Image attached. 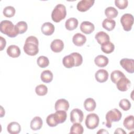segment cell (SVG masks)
Instances as JSON below:
<instances>
[{
	"label": "cell",
	"instance_id": "cell-9",
	"mask_svg": "<svg viewBox=\"0 0 134 134\" xmlns=\"http://www.w3.org/2000/svg\"><path fill=\"white\" fill-rule=\"evenodd\" d=\"M131 82L130 80L126 76L120 78L116 83V87L117 89L121 92L127 91L130 86Z\"/></svg>",
	"mask_w": 134,
	"mask_h": 134
},
{
	"label": "cell",
	"instance_id": "cell-8",
	"mask_svg": "<svg viewBox=\"0 0 134 134\" xmlns=\"http://www.w3.org/2000/svg\"><path fill=\"white\" fill-rule=\"evenodd\" d=\"M134 60L131 59L124 58L120 61V65L127 72L133 73L134 72Z\"/></svg>",
	"mask_w": 134,
	"mask_h": 134
},
{
	"label": "cell",
	"instance_id": "cell-37",
	"mask_svg": "<svg viewBox=\"0 0 134 134\" xmlns=\"http://www.w3.org/2000/svg\"><path fill=\"white\" fill-rule=\"evenodd\" d=\"M119 106L123 110L127 111L131 108V103L128 99L123 98L119 102Z\"/></svg>",
	"mask_w": 134,
	"mask_h": 134
},
{
	"label": "cell",
	"instance_id": "cell-18",
	"mask_svg": "<svg viewBox=\"0 0 134 134\" xmlns=\"http://www.w3.org/2000/svg\"><path fill=\"white\" fill-rule=\"evenodd\" d=\"M95 38L97 40V42L100 44H102L109 41L110 40L109 35L105 32L102 31L97 32L95 36Z\"/></svg>",
	"mask_w": 134,
	"mask_h": 134
},
{
	"label": "cell",
	"instance_id": "cell-11",
	"mask_svg": "<svg viewBox=\"0 0 134 134\" xmlns=\"http://www.w3.org/2000/svg\"><path fill=\"white\" fill-rule=\"evenodd\" d=\"M80 29L82 32L88 35L94 31L95 26L93 23L88 21H84L81 24Z\"/></svg>",
	"mask_w": 134,
	"mask_h": 134
},
{
	"label": "cell",
	"instance_id": "cell-13",
	"mask_svg": "<svg viewBox=\"0 0 134 134\" xmlns=\"http://www.w3.org/2000/svg\"><path fill=\"white\" fill-rule=\"evenodd\" d=\"M54 26L50 22L43 23L41 27L42 33L46 36H50L52 35L54 31Z\"/></svg>",
	"mask_w": 134,
	"mask_h": 134
},
{
	"label": "cell",
	"instance_id": "cell-14",
	"mask_svg": "<svg viewBox=\"0 0 134 134\" xmlns=\"http://www.w3.org/2000/svg\"><path fill=\"white\" fill-rule=\"evenodd\" d=\"M95 77L96 81L99 83L106 82L108 78V73L104 69L98 70L95 74Z\"/></svg>",
	"mask_w": 134,
	"mask_h": 134
},
{
	"label": "cell",
	"instance_id": "cell-34",
	"mask_svg": "<svg viewBox=\"0 0 134 134\" xmlns=\"http://www.w3.org/2000/svg\"><path fill=\"white\" fill-rule=\"evenodd\" d=\"M37 63L39 67L44 68L48 66L49 64V60L47 57L40 56L37 60Z\"/></svg>",
	"mask_w": 134,
	"mask_h": 134
},
{
	"label": "cell",
	"instance_id": "cell-4",
	"mask_svg": "<svg viewBox=\"0 0 134 134\" xmlns=\"http://www.w3.org/2000/svg\"><path fill=\"white\" fill-rule=\"evenodd\" d=\"M99 122L98 116L95 113H91L86 116L85 125L89 129H94L98 127Z\"/></svg>",
	"mask_w": 134,
	"mask_h": 134
},
{
	"label": "cell",
	"instance_id": "cell-24",
	"mask_svg": "<svg viewBox=\"0 0 134 134\" xmlns=\"http://www.w3.org/2000/svg\"><path fill=\"white\" fill-rule=\"evenodd\" d=\"M96 104L95 100L92 98H86L84 102V107L86 110L88 111H92L95 110Z\"/></svg>",
	"mask_w": 134,
	"mask_h": 134
},
{
	"label": "cell",
	"instance_id": "cell-44",
	"mask_svg": "<svg viewBox=\"0 0 134 134\" xmlns=\"http://www.w3.org/2000/svg\"><path fill=\"white\" fill-rule=\"evenodd\" d=\"M97 133H108V132L107 131H106L105 129H100L97 132Z\"/></svg>",
	"mask_w": 134,
	"mask_h": 134
},
{
	"label": "cell",
	"instance_id": "cell-6",
	"mask_svg": "<svg viewBox=\"0 0 134 134\" xmlns=\"http://www.w3.org/2000/svg\"><path fill=\"white\" fill-rule=\"evenodd\" d=\"M83 118V113L79 108H74L70 113V120L71 122L73 124L75 122H82Z\"/></svg>",
	"mask_w": 134,
	"mask_h": 134
},
{
	"label": "cell",
	"instance_id": "cell-26",
	"mask_svg": "<svg viewBox=\"0 0 134 134\" xmlns=\"http://www.w3.org/2000/svg\"><path fill=\"white\" fill-rule=\"evenodd\" d=\"M40 78L43 82L46 83H50L53 80V73L49 70H44L41 73Z\"/></svg>",
	"mask_w": 134,
	"mask_h": 134
},
{
	"label": "cell",
	"instance_id": "cell-28",
	"mask_svg": "<svg viewBox=\"0 0 134 134\" xmlns=\"http://www.w3.org/2000/svg\"><path fill=\"white\" fill-rule=\"evenodd\" d=\"M105 14L108 19H111L113 18H116L118 14V10L114 7H108L105 10Z\"/></svg>",
	"mask_w": 134,
	"mask_h": 134
},
{
	"label": "cell",
	"instance_id": "cell-31",
	"mask_svg": "<svg viewBox=\"0 0 134 134\" xmlns=\"http://www.w3.org/2000/svg\"><path fill=\"white\" fill-rule=\"evenodd\" d=\"M84 131V129L82 125L79 122L74 123L70 128V133L82 134Z\"/></svg>",
	"mask_w": 134,
	"mask_h": 134
},
{
	"label": "cell",
	"instance_id": "cell-36",
	"mask_svg": "<svg viewBox=\"0 0 134 134\" xmlns=\"http://www.w3.org/2000/svg\"><path fill=\"white\" fill-rule=\"evenodd\" d=\"M35 92L39 96H44L48 92V88L45 85L40 84L36 87Z\"/></svg>",
	"mask_w": 134,
	"mask_h": 134
},
{
	"label": "cell",
	"instance_id": "cell-23",
	"mask_svg": "<svg viewBox=\"0 0 134 134\" xmlns=\"http://www.w3.org/2000/svg\"><path fill=\"white\" fill-rule=\"evenodd\" d=\"M53 115L54 118L58 124L64 122L66 120L67 117L66 113L64 110H57Z\"/></svg>",
	"mask_w": 134,
	"mask_h": 134
},
{
	"label": "cell",
	"instance_id": "cell-43",
	"mask_svg": "<svg viewBox=\"0 0 134 134\" xmlns=\"http://www.w3.org/2000/svg\"><path fill=\"white\" fill-rule=\"evenodd\" d=\"M114 133H120V134H122V133H126V132H125L124 129H122L121 128H118L117 129H116V131H115Z\"/></svg>",
	"mask_w": 134,
	"mask_h": 134
},
{
	"label": "cell",
	"instance_id": "cell-39",
	"mask_svg": "<svg viewBox=\"0 0 134 134\" xmlns=\"http://www.w3.org/2000/svg\"><path fill=\"white\" fill-rule=\"evenodd\" d=\"M46 122L48 125L50 127H55L58 125V123L56 121L53 114H50L48 116V117L46 118Z\"/></svg>",
	"mask_w": 134,
	"mask_h": 134
},
{
	"label": "cell",
	"instance_id": "cell-5",
	"mask_svg": "<svg viewBox=\"0 0 134 134\" xmlns=\"http://www.w3.org/2000/svg\"><path fill=\"white\" fill-rule=\"evenodd\" d=\"M120 23L124 30L130 31L133 24V17L129 13L124 14L120 18Z\"/></svg>",
	"mask_w": 134,
	"mask_h": 134
},
{
	"label": "cell",
	"instance_id": "cell-45",
	"mask_svg": "<svg viewBox=\"0 0 134 134\" xmlns=\"http://www.w3.org/2000/svg\"><path fill=\"white\" fill-rule=\"evenodd\" d=\"M1 117H3V116L5 115V110L3 109L2 106H1Z\"/></svg>",
	"mask_w": 134,
	"mask_h": 134
},
{
	"label": "cell",
	"instance_id": "cell-2",
	"mask_svg": "<svg viewBox=\"0 0 134 134\" xmlns=\"http://www.w3.org/2000/svg\"><path fill=\"white\" fill-rule=\"evenodd\" d=\"M66 15L65 6L61 4L57 5L51 13V18L55 23H59L64 19Z\"/></svg>",
	"mask_w": 134,
	"mask_h": 134
},
{
	"label": "cell",
	"instance_id": "cell-20",
	"mask_svg": "<svg viewBox=\"0 0 134 134\" xmlns=\"http://www.w3.org/2000/svg\"><path fill=\"white\" fill-rule=\"evenodd\" d=\"M43 125V121L41 117H35L30 122V128L32 130L36 131L41 129Z\"/></svg>",
	"mask_w": 134,
	"mask_h": 134
},
{
	"label": "cell",
	"instance_id": "cell-7",
	"mask_svg": "<svg viewBox=\"0 0 134 134\" xmlns=\"http://www.w3.org/2000/svg\"><path fill=\"white\" fill-rule=\"evenodd\" d=\"M24 50L29 55H36L39 52L38 45L34 43L25 42L24 46Z\"/></svg>",
	"mask_w": 134,
	"mask_h": 134
},
{
	"label": "cell",
	"instance_id": "cell-19",
	"mask_svg": "<svg viewBox=\"0 0 134 134\" xmlns=\"http://www.w3.org/2000/svg\"><path fill=\"white\" fill-rule=\"evenodd\" d=\"M7 131L10 134H18L21 130V126L16 121L10 122L7 127Z\"/></svg>",
	"mask_w": 134,
	"mask_h": 134
},
{
	"label": "cell",
	"instance_id": "cell-40",
	"mask_svg": "<svg viewBox=\"0 0 134 134\" xmlns=\"http://www.w3.org/2000/svg\"><path fill=\"white\" fill-rule=\"evenodd\" d=\"M115 4L119 9H124L128 6V1L127 0H115Z\"/></svg>",
	"mask_w": 134,
	"mask_h": 134
},
{
	"label": "cell",
	"instance_id": "cell-32",
	"mask_svg": "<svg viewBox=\"0 0 134 134\" xmlns=\"http://www.w3.org/2000/svg\"><path fill=\"white\" fill-rule=\"evenodd\" d=\"M125 76V74L119 70H115L113 71L110 74L111 81L115 84L121 77Z\"/></svg>",
	"mask_w": 134,
	"mask_h": 134
},
{
	"label": "cell",
	"instance_id": "cell-27",
	"mask_svg": "<svg viewBox=\"0 0 134 134\" xmlns=\"http://www.w3.org/2000/svg\"><path fill=\"white\" fill-rule=\"evenodd\" d=\"M116 26V22L114 20L109 19L108 18L105 19L102 23V26L103 28L107 31L113 30Z\"/></svg>",
	"mask_w": 134,
	"mask_h": 134
},
{
	"label": "cell",
	"instance_id": "cell-33",
	"mask_svg": "<svg viewBox=\"0 0 134 134\" xmlns=\"http://www.w3.org/2000/svg\"><path fill=\"white\" fill-rule=\"evenodd\" d=\"M19 34H23L25 33L28 28V25L26 22L24 21H20L18 22L15 25Z\"/></svg>",
	"mask_w": 134,
	"mask_h": 134
},
{
	"label": "cell",
	"instance_id": "cell-29",
	"mask_svg": "<svg viewBox=\"0 0 134 134\" xmlns=\"http://www.w3.org/2000/svg\"><path fill=\"white\" fill-rule=\"evenodd\" d=\"M133 121H134L133 116L129 115L125 118L123 122V125L127 130H131L134 129Z\"/></svg>",
	"mask_w": 134,
	"mask_h": 134
},
{
	"label": "cell",
	"instance_id": "cell-25",
	"mask_svg": "<svg viewBox=\"0 0 134 134\" xmlns=\"http://www.w3.org/2000/svg\"><path fill=\"white\" fill-rule=\"evenodd\" d=\"M63 65L66 68H72L75 66V60L73 57L70 54L65 56L62 60Z\"/></svg>",
	"mask_w": 134,
	"mask_h": 134
},
{
	"label": "cell",
	"instance_id": "cell-38",
	"mask_svg": "<svg viewBox=\"0 0 134 134\" xmlns=\"http://www.w3.org/2000/svg\"><path fill=\"white\" fill-rule=\"evenodd\" d=\"M71 54L75 60V66H78L82 64L83 62V58L81 54L78 52H73Z\"/></svg>",
	"mask_w": 134,
	"mask_h": 134
},
{
	"label": "cell",
	"instance_id": "cell-22",
	"mask_svg": "<svg viewBox=\"0 0 134 134\" xmlns=\"http://www.w3.org/2000/svg\"><path fill=\"white\" fill-rule=\"evenodd\" d=\"M78 20L76 18L71 17L67 19L65 23V28L68 30H73L75 29L78 26Z\"/></svg>",
	"mask_w": 134,
	"mask_h": 134
},
{
	"label": "cell",
	"instance_id": "cell-21",
	"mask_svg": "<svg viewBox=\"0 0 134 134\" xmlns=\"http://www.w3.org/2000/svg\"><path fill=\"white\" fill-rule=\"evenodd\" d=\"M109 62L108 58L103 55H97L94 59V62L95 64L98 67L104 68L106 66Z\"/></svg>",
	"mask_w": 134,
	"mask_h": 134
},
{
	"label": "cell",
	"instance_id": "cell-15",
	"mask_svg": "<svg viewBox=\"0 0 134 134\" xmlns=\"http://www.w3.org/2000/svg\"><path fill=\"white\" fill-rule=\"evenodd\" d=\"M70 105L68 100L65 99L61 98L57 100L55 103V110L67 111L69 109Z\"/></svg>",
	"mask_w": 134,
	"mask_h": 134
},
{
	"label": "cell",
	"instance_id": "cell-30",
	"mask_svg": "<svg viewBox=\"0 0 134 134\" xmlns=\"http://www.w3.org/2000/svg\"><path fill=\"white\" fill-rule=\"evenodd\" d=\"M115 49L114 44L110 41H108L105 43L101 44L102 51L107 54H109L114 51Z\"/></svg>",
	"mask_w": 134,
	"mask_h": 134
},
{
	"label": "cell",
	"instance_id": "cell-16",
	"mask_svg": "<svg viewBox=\"0 0 134 134\" xmlns=\"http://www.w3.org/2000/svg\"><path fill=\"white\" fill-rule=\"evenodd\" d=\"M73 43L76 46L81 47L86 41V37L80 33L75 34L72 38Z\"/></svg>",
	"mask_w": 134,
	"mask_h": 134
},
{
	"label": "cell",
	"instance_id": "cell-3",
	"mask_svg": "<svg viewBox=\"0 0 134 134\" xmlns=\"http://www.w3.org/2000/svg\"><path fill=\"white\" fill-rule=\"evenodd\" d=\"M122 117L120 111L116 108H114L108 111L106 114V126L107 128H111L113 122L119 121Z\"/></svg>",
	"mask_w": 134,
	"mask_h": 134
},
{
	"label": "cell",
	"instance_id": "cell-12",
	"mask_svg": "<svg viewBox=\"0 0 134 134\" xmlns=\"http://www.w3.org/2000/svg\"><path fill=\"white\" fill-rule=\"evenodd\" d=\"M50 48L51 50L54 52H60L64 48V43L61 39H54L51 42Z\"/></svg>",
	"mask_w": 134,
	"mask_h": 134
},
{
	"label": "cell",
	"instance_id": "cell-10",
	"mask_svg": "<svg viewBox=\"0 0 134 134\" xmlns=\"http://www.w3.org/2000/svg\"><path fill=\"white\" fill-rule=\"evenodd\" d=\"M94 0H82L78 2L76 8L77 9L81 12L88 10L94 4Z\"/></svg>",
	"mask_w": 134,
	"mask_h": 134
},
{
	"label": "cell",
	"instance_id": "cell-17",
	"mask_svg": "<svg viewBox=\"0 0 134 134\" xmlns=\"http://www.w3.org/2000/svg\"><path fill=\"white\" fill-rule=\"evenodd\" d=\"M6 52L7 54L12 58H17L20 54V50L19 48L16 45H10L8 47Z\"/></svg>",
	"mask_w": 134,
	"mask_h": 134
},
{
	"label": "cell",
	"instance_id": "cell-1",
	"mask_svg": "<svg viewBox=\"0 0 134 134\" xmlns=\"http://www.w3.org/2000/svg\"><path fill=\"white\" fill-rule=\"evenodd\" d=\"M0 31L2 33L10 38H14L19 34L15 25L8 20H2L1 22Z\"/></svg>",
	"mask_w": 134,
	"mask_h": 134
},
{
	"label": "cell",
	"instance_id": "cell-35",
	"mask_svg": "<svg viewBox=\"0 0 134 134\" xmlns=\"http://www.w3.org/2000/svg\"><path fill=\"white\" fill-rule=\"evenodd\" d=\"M15 9L14 7L12 6H8L5 7L3 9V15L8 18H10L13 17L15 14Z\"/></svg>",
	"mask_w": 134,
	"mask_h": 134
},
{
	"label": "cell",
	"instance_id": "cell-41",
	"mask_svg": "<svg viewBox=\"0 0 134 134\" xmlns=\"http://www.w3.org/2000/svg\"><path fill=\"white\" fill-rule=\"evenodd\" d=\"M25 42H30V43H34L37 44L38 45L39 44L38 39L37 38V37L33 36H31L27 37V38L25 41Z\"/></svg>",
	"mask_w": 134,
	"mask_h": 134
},
{
	"label": "cell",
	"instance_id": "cell-42",
	"mask_svg": "<svg viewBox=\"0 0 134 134\" xmlns=\"http://www.w3.org/2000/svg\"><path fill=\"white\" fill-rule=\"evenodd\" d=\"M0 42H1V45H0V50L2 51L5 47L6 44V41L5 38H4L3 37L1 36L0 37Z\"/></svg>",
	"mask_w": 134,
	"mask_h": 134
}]
</instances>
